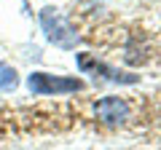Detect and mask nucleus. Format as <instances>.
Here are the masks:
<instances>
[{
	"label": "nucleus",
	"instance_id": "nucleus-4",
	"mask_svg": "<svg viewBox=\"0 0 161 150\" xmlns=\"http://www.w3.org/2000/svg\"><path fill=\"white\" fill-rule=\"evenodd\" d=\"M27 86H30V91L38 94V97L83 91V81H80V78H64V75H51V72H32L27 78Z\"/></svg>",
	"mask_w": 161,
	"mask_h": 150
},
{
	"label": "nucleus",
	"instance_id": "nucleus-1",
	"mask_svg": "<svg viewBox=\"0 0 161 150\" xmlns=\"http://www.w3.org/2000/svg\"><path fill=\"white\" fill-rule=\"evenodd\" d=\"M78 38L129 67L161 64V0H70Z\"/></svg>",
	"mask_w": 161,
	"mask_h": 150
},
{
	"label": "nucleus",
	"instance_id": "nucleus-6",
	"mask_svg": "<svg viewBox=\"0 0 161 150\" xmlns=\"http://www.w3.org/2000/svg\"><path fill=\"white\" fill-rule=\"evenodd\" d=\"M16 83H19L16 70L0 62V91H14V88H16Z\"/></svg>",
	"mask_w": 161,
	"mask_h": 150
},
{
	"label": "nucleus",
	"instance_id": "nucleus-3",
	"mask_svg": "<svg viewBox=\"0 0 161 150\" xmlns=\"http://www.w3.org/2000/svg\"><path fill=\"white\" fill-rule=\"evenodd\" d=\"M75 62H78L80 72L94 75V78H102V81H110V83H124V86H132V83L140 81V75L124 72V70H118V67H113V64L97 59L94 54H75Z\"/></svg>",
	"mask_w": 161,
	"mask_h": 150
},
{
	"label": "nucleus",
	"instance_id": "nucleus-5",
	"mask_svg": "<svg viewBox=\"0 0 161 150\" xmlns=\"http://www.w3.org/2000/svg\"><path fill=\"white\" fill-rule=\"evenodd\" d=\"M94 118H97L102 126H124V123L132 118V104L124 97H102L94 102Z\"/></svg>",
	"mask_w": 161,
	"mask_h": 150
},
{
	"label": "nucleus",
	"instance_id": "nucleus-2",
	"mask_svg": "<svg viewBox=\"0 0 161 150\" xmlns=\"http://www.w3.org/2000/svg\"><path fill=\"white\" fill-rule=\"evenodd\" d=\"M40 27L46 32L48 43L64 48V51H73L75 43H78V32L73 29V24L64 22L54 8H43V11H40Z\"/></svg>",
	"mask_w": 161,
	"mask_h": 150
}]
</instances>
